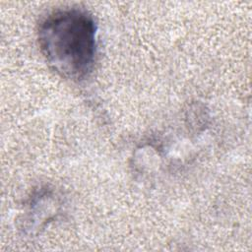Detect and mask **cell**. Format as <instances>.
I'll list each match as a JSON object with an SVG mask.
<instances>
[{
    "instance_id": "6da1fadb",
    "label": "cell",
    "mask_w": 252,
    "mask_h": 252,
    "mask_svg": "<svg viewBox=\"0 0 252 252\" xmlns=\"http://www.w3.org/2000/svg\"><path fill=\"white\" fill-rule=\"evenodd\" d=\"M37 41L49 67L71 80L86 78L96 54V24L91 14L78 8L60 9L39 24Z\"/></svg>"
}]
</instances>
